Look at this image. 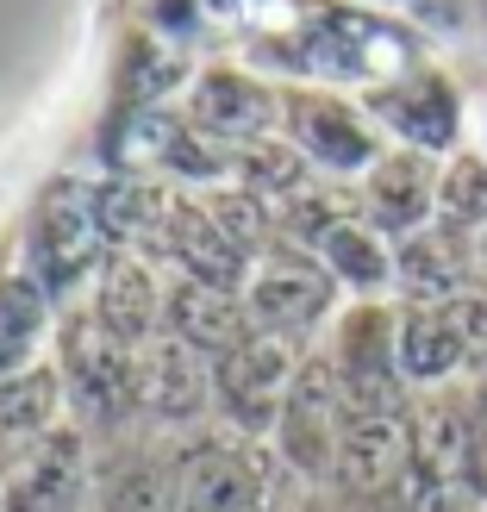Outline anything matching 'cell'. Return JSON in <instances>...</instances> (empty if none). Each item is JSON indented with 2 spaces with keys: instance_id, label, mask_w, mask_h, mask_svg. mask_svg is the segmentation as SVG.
Listing matches in <instances>:
<instances>
[{
  "instance_id": "obj_8",
  "label": "cell",
  "mask_w": 487,
  "mask_h": 512,
  "mask_svg": "<svg viewBox=\"0 0 487 512\" xmlns=\"http://www.w3.org/2000/svg\"><path fill=\"white\" fill-rule=\"evenodd\" d=\"M88 444L82 431H44V438H32L13 469L0 475V512H88Z\"/></svg>"
},
{
  "instance_id": "obj_14",
  "label": "cell",
  "mask_w": 487,
  "mask_h": 512,
  "mask_svg": "<svg viewBox=\"0 0 487 512\" xmlns=\"http://www.w3.org/2000/svg\"><path fill=\"white\" fill-rule=\"evenodd\" d=\"M213 400V356H200L175 331H157L138 350V406L163 425H188Z\"/></svg>"
},
{
  "instance_id": "obj_23",
  "label": "cell",
  "mask_w": 487,
  "mask_h": 512,
  "mask_svg": "<svg viewBox=\"0 0 487 512\" xmlns=\"http://www.w3.org/2000/svg\"><path fill=\"white\" fill-rule=\"evenodd\" d=\"M406 512H487V469L450 475V481H419Z\"/></svg>"
},
{
  "instance_id": "obj_2",
  "label": "cell",
  "mask_w": 487,
  "mask_h": 512,
  "mask_svg": "<svg viewBox=\"0 0 487 512\" xmlns=\"http://www.w3.org/2000/svg\"><path fill=\"white\" fill-rule=\"evenodd\" d=\"M331 306H338V281H331V269L319 263L313 250L275 244V250H263L250 263L244 313H250L256 331H269V338L300 344L306 331H319L331 319Z\"/></svg>"
},
{
  "instance_id": "obj_4",
  "label": "cell",
  "mask_w": 487,
  "mask_h": 512,
  "mask_svg": "<svg viewBox=\"0 0 487 512\" xmlns=\"http://www.w3.org/2000/svg\"><path fill=\"white\" fill-rule=\"evenodd\" d=\"M306 356L288 338H269V331H250L238 350H225L213 363V400L219 413L232 419L244 438H275L281 406H288V388L300 375Z\"/></svg>"
},
{
  "instance_id": "obj_18",
  "label": "cell",
  "mask_w": 487,
  "mask_h": 512,
  "mask_svg": "<svg viewBox=\"0 0 487 512\" xmlns=\"http://www.w3.org/2000/svg\"><path fill=\"white\" fill-rule=\"evenodd\" d=\"M163 331H175L182 344H194L200 356H219L238 350L250 338V313H244V294L232 288H207V281H175L169 288V306H163Z\"/></svg>"
},
{
  "instance_id": "obj_6",
  "label": "cell",
  "mask_w": 487,
  "mask_h": 512,
  "mask_svg": "<svg viewBox=\"0 0 487 512\" xmlns=\"http://www.w3.org/2000/svg\"><path fill=\"white\" fill-rule=\"evenodd\" d=\"M63 344V388L94 419H125L138 406V350H125L94 313H75L57 331Z\"/></svg>"
},
{
  "instance_id": "obj_10",
  "label": "cell",
  "mask_w": 487,
  "mask_h": 512,
  "mask_svg": "<svg viewBox=\"0 0 487 512\" xmlns=\"http://www.w3.org/2000/svg\"><path fill=\"white\" fill-rule=\"evenodd\" d=\"M188 125L213 144H232V157L250 144L281 138V94L244 69H207L188 88Z\"/></svg>"
},
{
  "instance_id": "obj_22",
  "label": "cell",
  "mask_w": 487,
  "mask_h": 512,
  "mask_svg": "<svg viewBox=\"0 0 487 512\" xmlns=\"http://www.w3.org/2000/svg\"><path fill=\"white\" fill-rule=\"evenodd\" d=\"M438 225H450V232L475 238L487 225V157H450L444 182H438Z\"/></svg>"
},
{
  "instance_id": "obj_7",
  "label": "cell",
  "mask_w": 487,
  "mask_h": 512,
  "mask_svg": "<svg viewBox=\"0 0 487 512\" xmlns=\"http://www.w3.org/2000/svg\"><path fill=\"white\" fill-rule=\"evenodd\" d=\"M363 113L381 125L388 138H400L406 150H425V157H444L463 138V100H456L450 75L438 69H400L381 88L363 94Z\"/></svg>"
},
{
  "instance_id": "obj_17",
  "label": "cell",
  "mask_w": 487,
  "mask_h": 512,
  "mask_svg": "<svg viewBox=\"0 0 487 512\" xmlns=\"http://www.w3.org/2000/svg\"><path fill=\"white\" fill-rule=\"evenodd\" d=\"M163 306H169V294L157 288V275H150L144 256H113V263L100 269V288H94L88 313L107 325L125 350H144L163 331Z\"/></svg>"
},
{
  "instance_id": "obj_21",
  "label": "cell",
  "mask_w": 487,
  "mask_h": 512,
  "mask_svg": "<svg viewBox=\"0 0 487 512\" xmlns=\"http://www.w3.org/2000/svg\"><path fill=\"white\" fill-rule=\"evenodd\" d=\"M63 375L57 369H25V375H7L0 381V438H13L19 450L57 431V413H63Z\"/></svg>"
},
{
  "instance_id": "obj_3",
  "label": "cell",
  "mask_w": 487,
  "mask_h": 512,
  "mask_svg": "<svg viewBox=\"0 0 487 512\" xmlns=\"http://www.w3.org/2000/svg\"><path fill=\"white\" fill-rule=\"evenodd\" d=\"M281 138L313 169L325 175H369L381 163V125L344 94H325V88H288L281 94Z\"/></svg>"
},
{
  "instance_id": "obj_16",
  "label": "cell",
  "mask_w": 487,
  "mask_h": 512,
  "mask_svg": "<svg viewBox=\"0 0 487 512\" xmlns=\"http://www.w3.org/2000/svg\"><path fill=\"white\" fill-rule=\"evenodd\" d=\"M413 456H419V481H450V475H475L487 469V444H481V419L475 400H425L413 413Z\"/></svg>"
},
{
  "instance_id": "obj_24",
  "label": "cell",
  "mask_w": 487,
  "mask_h": 512,
  "mask_svg": "<svg viewBox=\"0 0 487 512\" xmlns=\"http://www.w3.org/2000/svg\"><path fill=\"white\" fill-rule=\"evenodd\" d=\"M469 400H475V419H481V444H487V375L475 381V394H469Z\"/></svg>"
},
{
  "instance_id": "obj_5",
  "label": "cell",
  "mask_w": 487,
  "mask_h": 512,
  "mask_svg": "<svg viewBox=\"0 0 487 512\" xmlns=\"http://www.w3.org/2000/svg\"><path fill=\"white\" fill-rule=\"evenodd\" d=\"M344 419H350V394H344L338 369H331V356H306L288 388V406H281V425H275L281 463L300 475H338Z\"/></svg>"
},
{
  "instance_id": "obj_12",
  "label": "cell",
  "mask_w": 487,
  "mask_h": 512,
  "mask_svg": "<svg viewBox=\"0 0 487 512\" xmlns=\"http://www.w3.org/2000/svg\"><path fill=\"white\" fill-rule=\"evenodd\" d=\"M419 456H413V413L406 406H375V413L344 419V444H338V475L350 494H388L400 481H413Z\"/></svg>"
},
{
  "instance_id": "obj_19",
  "label": "cell",
  "mask_w": 487,
  "mask_h": 512,
  "mask_svg": "<svg viewBox=\"0 0 487 512\" xmlns=\"http://www.w3.org/2000/svg\"><path fill=\"white\" fill-rule=\"evenodd\" d=\"M313 256L331 269V281L350 288L356 300H381L394 288V244L381 238L363 213H338V219H331L325 232L313 238Z\"/></svg>"
},
{
  "instance_id": "obj_9",
  "label": "cell",
  "mask_w": 487,
  "mask_h": 512,
  "mask_svg": "<svg viewBox=\"0 0 487 512\" xmlns=\"http://www.w3.org/2000/svg\"><path fill=\"white\" fill-rule=\"evenodd\" d=\"M169 512H269V456L256 444H194L175 463Z\"/></svg>"
},
{
  "instance_id": "obj_15",
  "label": "cell",
  "mask_w": 487,
  "mask_h": 512,
  "mask_svg": "<svg viewBox=\"0 0 487 512\" xmlns=\"http://www.w3.org/2000/svg\"><path fill=\"white\" fill-rule=\"evenodd\" d=\"M394 363H400L406 388H450L456 375H469V344H463V325H456L450 300L444 306H400Z\"/></svg>"
},
{
  "instance_id": "obj_20",
  "label": "cell",
  "mask_w": 487,
  "mask_h": 512,
  "mask_svg": "<svg viewBox=\"0 0 487 512\" xmlns=\"http://www.w3.org/2000/svg\"><path fill=\"white\" fill-rule=\"evenodd\" d=\"M44 338H50V294L32 275L0 281V381L38 369Z\"/></svg>"
},
{
  "instance_id": "obj_11",
  "label": "cell",
  "mask_w": 487,
  "mask_h": 512,
  "mask_svg": "<svg viewBox=\"0 0 487 512\" xmlns=\"http://www.w3.org/2000/svg\"><path fill=\"white\" fill-rule=\"evenodd\" d=\"M394 319L381 300H356L338 319V350H331V369H338L344 394L356 413H375V406H400V363H394Z\"/></svg>"
},
{
  "instance_id": "obj_1",
  "label": "cell",
  "mask_w": 487,
  "mask_h": 512,
  "mask_svg": "<svg viewBox=\"0 0 487 512\" xmlns=\"http://www.w3.org/2000/svg\"><path fill=\"white\" fill-rule=\"evenodd\" d=\"M107 200L94 182H57L38 213H32V238H25V275L57 300L69 288H82L94 269H107Z\"/></svg>"
},
{
  "instance_id": "obj_13",
  "label": "cell",
  "mask_w": 487,
  "mask_h": 512,
  "mask_svg": "<svg viewBox=\"0 0 487 512\" xmlns=\"http://www.w3.org/2000/svg\"><path fill=\"white\" fill-rule=\"evenodd\" d=\"M438 182H444L438 157L406 150V144L381 150V163L363 175V219L394 244L413 238V232H425V225L438 219Z\"/></svg>"
}]
</instances>
